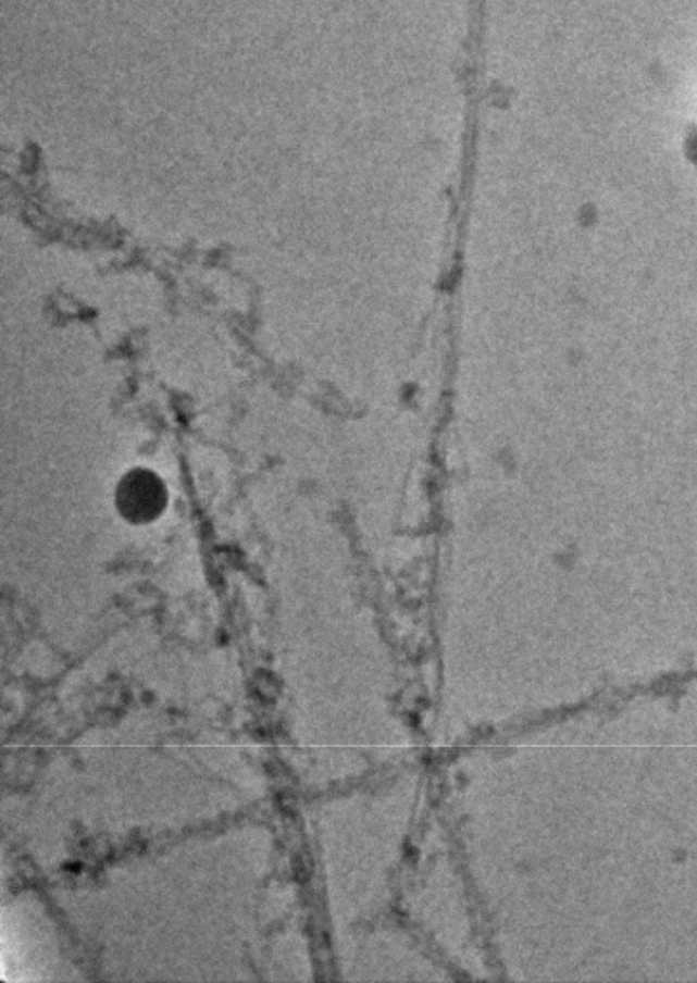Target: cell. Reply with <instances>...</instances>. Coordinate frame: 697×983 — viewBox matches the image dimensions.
<instances>
[{
    "label": "cell",
    "instance_id": "obj_1",
    "mask_svg": "<svg viewBox=\"0 0 697 983\" xmlns=\"http://www.w3.org/2000/svg\"><path fill=\"white\" fill-rule=\"evenodd\" d=\"M165 500L164 484L145 469H135L117 486V508L133 523L157 519L164 509Z\"/></svg>",
    "mask_w": 697,
    "mask_h": 983
},
{
    "label": "cell",
    "instance_id": "obj_2",
    "mask_svg": "<svg viewBox=\"0 0 697 983\" xmlns=\"http://www.w3.org/2000/svg\"><path fill=\"white\" fill-rule=\"evenodd\" d=\"M688 154L697 164V133H694L688 140Z\"/></svg>",
    "mask_w": 697,
    "mask_h": 983
}]
</instances>
